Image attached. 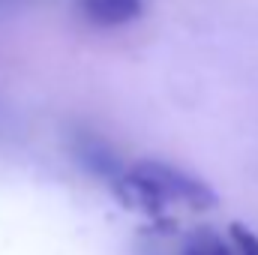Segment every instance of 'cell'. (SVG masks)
Instances as JSON below:
<instances>
[{
	"label": "cell",
	"mask_w": 258,
	"mask_h": 255,
	"mask_svg": "<svg viewBox=\"0 0 258 255\" xmlns=\"http://www.w3.org/2000/svg\"><path fill=\"white\" fill-rule=\"evenodd\" d=\"M114 195L126 210L144 213V216H162L171 204L210 210L219 201L207 180L177 165H168L162 159H138L126 165V174L117 180Z\"/></svg>",
	"instance_id": "6da1fadb"
},
{
	"label": "cell",
	"mask_w": 258,
	"mask_h": 255,
	"mask_svg": "<svg viewBox=\"0 0 258 255\" xmlns=\"http://www.w3.org/2000/svg\"><path fill=\"white\" fill-rule=\"evenodd\" d=\"M69 153L75 156V162H78L87 174H93L96 180L108 183L111 189H114L117 180L126 174V165H123V159L117 156V150H114L102 135H96V132H90V129H75V132H72V138H69Z\"/></svg>",
	"instance_id": "7a4b0ae2"
},
{
	"label": "cell",
	"mask_w": 258,
	"mask_h": 255,
	"mask_svg": "<svg viewBox=\"0 0 258 255\" xmlns=\"http://www.w3.org/2000/svg\"><path fill=\"white\" fill-rule=\"evenodd\" d=\"M78 12L96 27H126L141 18L144 0H78Z\"/></svg>",
	"instance_id": "3957f363"
},
{
	"label": "cell",
	"mask_w": 258,
	"mask_h": 255,
	"mask_svg": "<svg viewBox=\"0 0 258 255\" xmlns=\"http://www.w3.org/2000/svg\"><path fill=\"white\" fill-rule=\"evenodd\" d=\"M183 255H234V249H231V246L225 243V237H219L216 231L201 228V231H195L192 237L186 240Z\"/></svg>",
	"instance_id": "277c9868"
},
{
	"label": "cell",
	"mask_w": 258,
	"mask_h": 255,
	"mask_svg": "<svg viewBox=\"0 0 258 255\" xmlns=\"http://www.w3.org/2000/svg\"><path fill=\"white\" fill-rule=\"evenodd\" d=\"M228 240H231L234 255H258V234L252 231V228L240 225V222H231V228H228Z\"/></svg>",
	"instance_id": "5b68a950"
}]
</instances>
